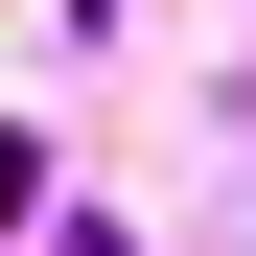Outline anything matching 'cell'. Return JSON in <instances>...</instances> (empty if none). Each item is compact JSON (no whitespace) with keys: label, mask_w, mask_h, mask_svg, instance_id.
I'll return each mask as SVG.
<instances>
[{"label":"cell","mask_w":256,"mask_h":256,"mask_svg":"<svg viewBox=\"0 0 256 256\" xmlns=\"http://www.w3.org/2000/svg\"><path fill=\"white\" fill-rule=\"evenodd\" d=\"M47 256H140V233H47Z\"/></svg>","instance_id":"obj_2"},{"label":"cell","mask_w":256,"mask_h":256,"mask_svg":"<svg viewBox=\"0 0 256 256\" xmlns=\"http://www.w3.org/2000/svg\"><path fill=\"white\" fill-rule=\"evenodd\" d=\"M24 210H47V163H24V140H0V233H24Z\"/></svg>","instance_id":"obj_1"}]
</instances>
